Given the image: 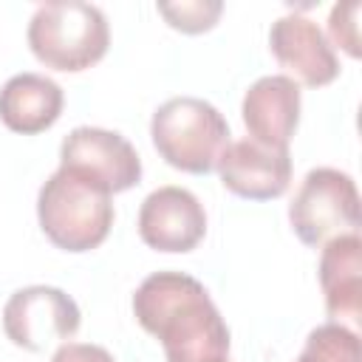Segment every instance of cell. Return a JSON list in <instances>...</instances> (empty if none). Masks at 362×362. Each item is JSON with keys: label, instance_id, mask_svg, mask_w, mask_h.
<instances>
[{"label": "cell", "instance_id": "cell-1", "mask_svg": "<svg viewBox=\"0 0 362 362\" xmlns=\"http://www.w3.org/2000/svg\"><path fill=\"white\" fill-rule=\"evenodd\" d=\"M139 325L153 334L167 362H226L229 328L201 280L187 272H153L133 294Z\"/></svg>", "mask_w": 362, "mask_h": 362}, {"label": "cell", "instance_id": "cell-2", "mask_svg": "<svg viewBox=\"0 0 362 362\" xmlns=\"http://www.w3.org/2000/svg\"><path fill=\"white\" fill-rule=\"evenodd\" d=\"M31 54L54 71L79 74L96 65L110 45V25L99 6L82 0L42 3L28 23Z\"/></svg>", "mask_w": 362, "mask_h": 362}, {"label": "cell", "instance_id": "cell-3", "mask_svg": "<svg viewBox=\"0 0 362 362\" xmlns=\"http://www.w3.org/2000/svg\"><path fill=\"white\" fill-rule=\"evenodd\" d=\"M229 136L223 113L198 96H173L150 119V139L158 156L170 167L192 175H206L218 167Z\"/></svg>", "mask_w": 362, "mask_h": 362}, {"label": "cell", "instance_id": "cell-4", "mask_svg": "<svg viewBox=\"0 0 362 362\" xmlns=\"http://www.w3.org/2000/svg\"><path fill=\"white\" fill-rule=\"evenodd\" d=\"M37 218L45 238L65 252H90L113 226V195L96 189L68 170H57L40 187Z\"/></svg>", "mask_w": 362, "mask_h": 362}, {"label": "cell", "instance_id": "cell-5", "mask_svg": "<svg viewBox=\"0 0 362 362\" xmlns=\"http://www.w3.org/2000/svg\"><path fill=\"white\" fill-rule=\"evenodd\" d=\"M294 235L314 249L359 229V189L356 181L334 167H314L300 181L288 204Z\"/></svg>", "mask_w": 362, "mask_h": 362}, {"label": "cell", "instance_id": "cell-6", "mask_svg": "<svg viewBox=\"0 0 362 362\" xmlns=\"http://www.w3.org/2000/svg\"><path fill=\"white\" fill-rule=\"evenodd\" d=\"M59 167L107 195L127 192L141 181L136 147L122 133L105 127H74L59 144Z\"/></svg>", "mask_w": 362, "mask_h": 362}, {"label": "cell", "instance_id": "cell-7", "mask_svg": "<svg viewBox=\"0 0 362 362\" xmlns=\"http://www.w3.org/2000/svg\"><path fill=\"white\" fill-rule=\"evenodd\" d=\"M82 325L79 305L57 286L17 288L3 305L6 337L31 354L45 351L54 342H68Z\"/></svg>", "mask_w": 362, "mask_h": 362}, {"label": "cell", "instance_id": "cell-8", "mask_svg": "<svg viewBox=\"0 0 362 362\" xmlns=\"http://www.w3.org/2000/svg\"><path fill=\"white\" fill-rule=\"evenodd\" d=\"M204 235V204L184 187H158L139 206V238L156 252H192Z\"/></svg>", "mask_w": 362, "mask_h": 362}, {"label": "cell", "instance_id": "cell-9", "mask_svg": "<svg viewBox=\"0 0 362 362\" xmlns=\"http://www.w3.org/2000/svg\"><path fill=\"white\" fill-rule=\"evenodd\" d=\"M269 48L288 79L305 88H325L339 76V59L320 31V25L303 14H283L272 23Z\"/></svg>", "mask_w": 362, "mask_h": 362}, {"label": "cell", "instance_id": "cell-10", "mask_svg": "<svg viewBox=\"0 0 362 362\" xmlns=\"http://www.w3.org/2000/svg\"><path fill=\"white\" fill-rule=\"evenodd\" d=\"M221 184L249 201H272L280 198L291 184V156L288 150L263 147L252 139L229 141L223 156L218 158Z\"/></svg>", "mask_w": 362, "mask_h": 362}, {"label": "cell", "instance_id": "cell-11", "mask_svg": "<svg viewBox=\"0 0 362 362\" xmlns=\"http://www.w3.org/2000/svg\"><path fill=\"white\" fill-rule=\"evenodd\" d=\"M300 85L286 74L260 76L243 93L240 116L252 141L274 150H288V141L300 124Z\"/></svg>", "mask_w": 362, "mask_h": 362}, {"label": "cell", "instance_id": "cell-12", "mask_svg": "<svg viewBox=\"0 0 362 362\" xmlns=\"http://www.w3.org/2000/svg\"><path fill=\"white\" fill-rule=\"evenodd\" d=\"M320 288L334 322H356L362 314V238L359 232L328 240L320 252Z\"/></svg>", "mask_w": 362, "mask_h": 362}, {"label": "cell", "instance_id": "cell-13", "mask_svg": "<svg viewBox=\"0 0 362 362\" xmlns=\"http://www.w3.org/2000/svg\"><path fill=\"white\" fill-rule=\"evenodd\" d=\"M65 93L45 74H17L0 88V122L23 136L48 130L62 116Z\"/></svg>", "mask_w": 362, "mask_h": 362}, {"label": "cell", "instance_id": "cell-14", "mask_svg": "<svg viewBox=\"0 0 362 362\" xmlns=\"http://www.w3.org/2000/svg\"><path fill=\"white\" fill-rule=\"evenodd\" d=\"M294 362H359V337L342 322L317 325Z\"/></svg>", "mask_w": 362, "mask_h": 362}, {"label": "cell", "instance_id": "cell-15", "mask_svg": "<svg viewBox=\"0 0 362 362\" xmlns=\"http://www.w3.org/2000/svg\"><path fill=\"white\" fill-rule=\"evenodd\" d=\"M223 3L218 0H181V3H158V14L167 20L170 28L181 34H204L215 28Z\"/></svg>", "mask_w": 362, "mask_h": 362}, {"label": "cell", "instance_id": "cell-16", "mask_svg": "<svg viewBox=\"0 0 362 362\" xmlns=\"http://www.w3.org/2000/svg\"><path fill=\"white\" fill-rule=\"evenodd\" d=\"M359 11H362V6L356 0H348V3H337L331 8V17H328L331 40L354 59L362 54V48H359Z\"/></svg>", "mask_w": 362, "mask_h": 362}, {"label": "cell", "instance_id": "cell-17", "mask_svg": "<svg viewBox=\"0 0 362 362\" xmlns=\"http://www.w3.org/2000/svg\"><path fill=\"white\" fill-rule=\"evenodd\" d=\"M51 362H116L113 354L102 345H90V342H62Z\"/></svg>", "mask_w": 362, "mask_h": 362}, {"label": "cell", "instance_id": "cell-18", "mask_svg": "<svg viewBox=\"0 0 362 362\" xmlns=\"http://www.w3.org/2000/svg\"><path fill=\"white\" fill-rule=\"evenodd\" d=\"M226 362H229V359H226Z\"/></svg>", "mask_w": 362, "mask_h": 362}]
</instances>
